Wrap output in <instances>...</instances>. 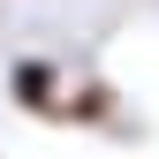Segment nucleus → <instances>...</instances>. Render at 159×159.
<instances>
[{
  "instance_id": "1",
  "label": "nucleus",
  "mask_w": 159,
  "mask_h": 159,
  "mask_svg": "<svg viewBox=\"0 0 159 159\" xmlns=\"http://www.w3.org/2000/svg\"><path fill=\"white\" fill-rule=\"evenodd\" d=\"M8 98L23 114H61V68H53L46 53H23V61L8 68Z\"/></svg>"
}]
</instances>
